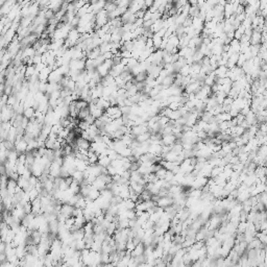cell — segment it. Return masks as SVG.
I'll return each mask as SVG.
<instances>
[{
  "mask_svg": "<svg viewBox=\"0 0 267 267\" xmlns=\"http://www.w3.org/2000/svg\"><path fill=\"white\" fill-rule=\"evenodd\" d=\"M221 218L219 217V215H213V216H211V218H210L209 220H208L207 222H206V229L208 230H216L218 229V227L220 225V223H221Z\"/></svg>",
  "mask_w": 267,
  "mask_h": 267,
  "instance_id": "cell-1",
  "label": "cell"
},
{
  "mask_svg": "<svg viewBox=\"0 0 267 267\" xmlns=\"http://www.w3.org/2000/svg\"><path fill=\"white\" fill-rule=\"evenodd\" d=\"M202 83L199 82V80H195V82L188 84L185 88H184V90H185V92L188 93V94H190V93H196L198 90L200 89V87L202 86Z\"/></svg>",
  "mask_w": 267,
  "mask_h": 267,
  "instance_id": "cell-2",
  "label": "cell"
},
{
  "mask_svg": "<svg viewBox=\"0 0 267 267\" xmlns=\"http://www.w3.org/2000/svg\"><path fill=\"white\" fill-rule=\"evenodd\" d=\"M173 205V198L170 196V195H166V196H162L159 197V199L156 200V206L158 207H161L163 209H165L168 206Z\"/></svg>",
  "mask_w": 267,
  "mask_h": 267,
  "instance_id": "cell-3",
  "label": "cell"
},
{
  "mask_svg": "<svg viewBox=\"0 0 267 267\" xmlns=\"http://www.w3.org/2000/svg\"><path fill=\"white\" fill-rule=\"evenodd\" d=\"M15 147L18 153H24L27 150V141L24 138L21 139H16V143H15Z\"/></svg>",
  "mask_w": 267,
  "mask_h": 267,
  "instance_id": "cell-4",
  "label": "cell"
},
{
  "mask_svg": "<svg viewBox=\"0 0 267 267\" xmlns=\"http://www.w3.org/2000/svg\"><path fill=\"white\" fill-rule=\"evenodd\" d=\"M73 210H74V207H73V206H71L69 204H64V205H62L60 213L63 215V216H65L66 218H67V217L72 216Z\"/></svg>",
  "mask_w": 267,
  "mask_h": 267,
  "instance_id": "cell-5",
  "label": "cell"
},
{
  "mask_svg": "<svg viewBox=\"0 0 267 267\" xmlns=\"http://www.w3.org/2000/svg\"><path fill=\"white\" fill-rule=\"evenodd\" d=\"M261 31L253 29V33L251 35L249 42H251V45H259V44H261Z\"/></svg>",
  "mask_w": 267,
  "mask_h": 267,
  "instance_id": "cell-6",
  "label": "cell"
},
{
  "mask_svg": "<svg viewBox=\"0 0 267 267\" xmlns=\"http://www.w3.org/2000/svg\"><path fill=\"white\" fill-rule=\"evenodd\" d=\"M161 140L164 145H173L176 142V137L173 134L164 135V136H162Z\"/></svg>",
  "mask_w": 267,
  "mask_h": 267,
  "instance_id": "cell-7",
  "label": "cell"
},
{
  "mask_svg": "<svg viewBox=\"0 0 267 267\" xmlns=\"http://www.w3.org/2000/svg\"><path fill=\"white\" fill-rule=\"evenodd\" d=\"M227 66H217L216 69H215L213 72H214L215 76L216 78H221V77H227Z\"/></svg>",
  "mask_w": 267,
  "mask_h": 267,
  "instance_id": "cell-8",
  "label": "cell"
},
{
  "mask_svg": "<svg viewBox=\"0 0 267 267\" xmlns=\"http://www.w3.org/2000/svg\"><path fill=\"white\" fill-rule=\"evenodd\" d=\"M164 27V19H158V20H156L155 22L153 23V25L149 27V30L151 31L153 33H156V31H159L161 28Z\"/></svg>",
  "mask_w": 267,
  "mask_h": 267,
  "instance_id": "cell-9",
  "label": "cell"
},
{
  "mask_svg": "<svg viewBox=\"0 0 267 267\" xmlns=\"http://www.w3.org/2000/svg\"><path fill=\"white\" fill-rule=\"evenodd\" d=\"M148 153H153V156H161L162 153V144H149Z\"/></svg>",
  "mask_w": 267,
  "mask_h": 267,
  "instance_id": "cell-10",
  "label": "cell"
},
{
  "mask_svg": "<svg viewBox=\"0 0 267 267\" xmlns=\"http://www.w3.org/2000/svg\"><path fill=\"white\" fill-rule=\"evenodd\" d=\"M144 249H145V245H144L142 242L138 243L133 251H131V256L132 257H137V256H140V255L144 254Z\"/></svg>",
  "mask_w": 267,
  "mask_h": 267,
  "instance_id": "cell-11",
  "label": "cell"
},
{
  "mask_svg": "<svg viewBox=\"0 0 267 267\" xmlns=\"http://www.w3.org/2000/svg\"><path fill=\"white\" fill-rule=\"evenodd\" d=\"M249 196H251V194H249V187H247L245 190H243L242 192L238 193L236 199L238 200L239 202H241V204H242L243 202H245L247 198H249Z\"/></svg>",
  "mask_w": 267,
  "mask_h": 267,
  "instance_id": "cell-12",
  "label": "cell"
},
{
  "mask_svg": "<svg viewBox=\"0 0 267 267\" xmlns=\"http://www.w3.org/2000/svg\"><path fill=\"white\" fill-rule=\"evenodd\" d=\"M99 195H100V191L98 189H96V188H94L91 185V187H90V189H89V192H88V195L86 197L89 198L90 200H95Z\"/></svg>",
  "mask_w": 267,
  "mask_h": 267,
  "instance_id": "cell-13",
  "label": "cell"
},
{
  "mask_svg": "<svg viewBox=\"0 0 267 267\" xmlns=\"http://www.w3.org/2000/svg\"><path fill=\"white\" fill-rule=\"evenodd\" d=\"M245 121L249 124V125H253V124L258 123V122H257V118H256V114H255L251 110L245 115Z\"/></svg>",
  "mask_w": 267,
  "mask_h": 267,
  "instance_id": "cell-14",
  "label": "cell"
},
{
  "mask_svg": "<svg viewBox=\"0 0 267 267\" xmlns=\"http://www.w3.org/2000/svg\"><path fill=\"white\" fill-rule=\"evenodd\" d=\"M35 113H36V109L33 107H24V111H23V115L24 117H26L27 119H31L35 117Z\"/></svg>",
  "mask_w": 267,
  "mask_h": 267,
  "instance_id": "cell-15",
  "label": "cell"
},
{
  "mask_svg": "<svg viewBox=\"0 0 267 267\" xmlns=\"http://www.w3.org/2000/svg\"><path fill=\"white\" fill-rule=\"evenodd\" d=\"M215 80H216V76H215L214 72H211V73H209V74L206 75L205 79H204V85H207V86H210V87H211V86L215 83Z\"/></svg>",
  "mask_w": 267,
  "mask_h": 267,
  "instance_id": "cell-16",
  "label": "cell"
},
{
  "mask_svg": "<svg viewBox=\"0 0 267 267\" xmlns=\"http://www.w3.org/2000/svg\"><path fill=\"white\" fill-rule=\"evenodd\" d=\"M160 165L162 166V167H164L166 169V170H170V171H172L173 170V168L175 167L176 165H177V164L175 163V162H170V161H165V160H163L160 163Z\"/></svg>",
  "mask_w": 267,
  "mask_h": 267,
  "instance_id": "cell-17",
  "label": "cell"
},
{
  "mask_svg": "<svg viewBox=\"0 0 267 267\" xmlns=\"http://www.w3.org/2000/svg\"><path fill=\"white\" fill-rule=\"evenodd\" d=\"M177 153H174V151L170 150L168 151L167 153H166L165 156H163V160L165 161H170V162H176V159H177Z\"/></svg>",
  "mask_w": 267,
  "mask_h": 267,
  "instance_id": "cell-18",
  "label": "cell"
},
{
  "mask_svg": "<svg viewBox=\"0 0 267 267\" xmlns=\"http://www.w3.org/2000/svg\"><path fill=\"white\" fill-rule=\"evenodd\" d=\"M71 176H72V178L74 181L80 183L83 180H84V172H83V171H79V170H74L72 172V174H71Z\"/></svg>",
  "mask_w": 267,
  "mask_h": 267,
  "instance_id": "cell-19",
  "label": "cell"
},
{
  "mask_svg": "<svg viewBox=\"0 0 267 267\" xmlns=\"http://www.w3.org/2000/svg\"><path fill=\"white\" fill-rule=\"evenodd\" d=\"M223 171V166H214L211 170V174H210V177H216L217 175H219L220 173Z\"/></svg>",
  "mask_w": 267,
  "mask_h": 267,
  "instance_id": "cell-20",
  "label": "cell"
},
{
  "mask_svg": "<svg viewBox=\"0 0 267 267\" xmlns=\"http://www.w3.org/2000/svg\"><path fill=\"white\" fill-rule=\"evenodd\" d=\"M153 256L155 259H162L163 258V246H156L155 249H153Z\"/></svg>",
  "mask_w": 267,
  "mask_h": 267,
  "instance_id": "cell-21",
  "label": "cell"
},
{
  "mask_svg": "<svg viewBox=\"0 0 267 267\" xmlns=\"http://www.w3.org/2000/svg\"><path fill=\"white\" fill-rule=\"evenodd\" d=\"M151 39H153V47H155L156 49H160V46H161L162 41H163V38H161V37L156 36V33H153Z\"/></svg>",
  "mask_w": 267,
  "mask_h": 267,
  "instance_id": "cell-22",
  "label": "cell"
},
{
  "mask_svg": "<svg viewBox=\"0 0 267 267\" xmlns=\"http://www.w3.org/2000/svg\"><path fill=\"white\" fill-rule=\"evenodd\" d=\"M149 137H150L149 132H146V133H143V134H140V135H138V136H136V141L139 142V143H142V142L147 141L149 139Z\"/></svg>",
  "mask_w": 267,
  "mask_h": 267,
  "instance_id": "cell-23",
  "label": "cell"
},
{
  "mask_svg": "<svg viewBox=\"0 0 267 267\" xmlns=\"http://www.w3.org/2000/svg\"><path fill=\"white\" fill-rule=\"evenodd\" d=\"M202 189H194V188H192V190L188 191V195H189V196L196 197V198H200V196H202Z\"/></svg>",
  "mask_w": 267,
  "mask_h": 267,
  "instance_id": "cell-24",
  "label": "cell"
},
{
  "mask_svg": "<svg viewBox=\"0 0 267 267\" xmlns=\"http://www.w3.org/2000/svg\"><path fill=\"white\" fill-rule=\"evenodd\" d=\"M138 63H139V62H138V60H137V58H128V61H127V64H126L125 67H126L129 71H131V70L135 67V66L138 65Z\"/></svg>",
  "mask_w": 267,
  "mask_h": 267,
  "instance_id": "cell-25",
  "label": "cell"
},
{
  "mask_svg": "<svg viewBox=\"0 0 267 267\" xmlns=\"http://www.w3.org/2000/svg\"><path fill=\"white\" fill-rule=\"evenodd\" d=\"M88 115H90V110H89V107H85V109H82L79 110V112H78V115L77 117L79 118L80 120H84L86 117L88 116Z\"/></svg>",
  "mask_w": 267,
  "mask_h": 267,
  "instance_id": "cell-26",
  "label": "cell"
},
{
  "mask_svg": "<svg viewBox=\"0 0 267 267\" xmlns=\"http://www.w3.org/2000/svg\"><path fill=\"white\" fill-rule=\"evenodd\" d=\"M146 77H147V72H146V71H144V72H141V73H138V74L135 75V76H134L135 80H136V83L145 82Z\"/></svg>",
  "mask_w": 267,
  "mask_h": 267,
  "instance_id": "cell-27",
  "label": "cell"
},
{
  "mask_svg": "<svg viewBox=\"0 0 267 267\" xmlns=\"http://www.w3.org/2000/svg\"><path fill=\"white\" fill-rule=\"evenodd\" d=\"M180 73L181 75H183V76H188V75L190 74V65L189 64H186V65H184L182 68L180 69Z\"/></svg>",
  "mask_w": 267,
  "mask_h": 267,
  "instance_id": "cell-28",
  "label": "cell"
},
{
  "mask_svg": "<svg viewBox=\"0 0 267 267\" xmlns=\"http://www.w3.org/2000/svg\"><path fill=\"white\" fill-rule=\"evenodd\" d=\"M166 172H167V170H166L164 167H161L159 170H156L155 173H156V175L158 176V178H164L165 177Z\"/></svg>",
  "mask_w": 267,
  "mask_h": 267,
  "instance_id": "cell-29",
  "label": "cell"
},
{
  "mask_svg": "<svg viewBox=\"0 0 267 267\" xmlns=\"http://www.w3.org/2000/svg\"><path fill=\"white\" fill-rule=\"evenodd\" d=\"M169 109L172 110V111H174V110H178L181 107H182V104H181V102L178 101H173V102H170V104L167 106Z\"/></svg>",
  "mask_w": 267,
  "mask_h": 267,
  "instance_id": "cell-30",
  "label": "cell"
},
{
  "mask_svg": "<svg viewBox=\"0 0 267 267\" xmlns=\"http://www.w3.org/2000/svg\"><path fill=\"white\" fill-rule=\"evenodd\" d=\"M31 60H33V65H37V64L42 63V54H38V53H36V54L31 58Z\"/></svg>",
  "mask_w": 267,
  "mask_h": 267,
  "instance_id": "cell-31",
  "label": "cell"
},
{
  "mask_svg": "<svg viewBox=\"0 0 267 267\" xmlns=\"http://www.w3.org/2000/svg\"><path fill=\"white\" fill-rule=\"evenodd\" d=\"M259 131H260L261 133H263L264 135H266V132H267L266 122H262V123H259Z\"/></svg>",
  "mask_w": 267,
  "mask_h": 267,
  "instance_id": "cell-32",
  "label": "cell"
},
{
  "mask_svg": "<svg viewBox=\"0 0 267 267\" xmlns=\"http://www.w3.org/2000/svg\"><path fill=\"white\" fill-rule=\"evenodd\" d=\"M173 176H174V174H173L172 171L167 170V172H166V174H165V177H164V180L167 181V182H170V181L173 178Z\"/></svg>",
  "mask_w": 267,
  "mask_h": 267,
  "instance_id": "cell-33",
  "label": "cell"
},
{
  "mask_svg": "<svg viewBox=\"0 0 267 267\" xmlns=\"http://www.w3.org/2000/svg\"><path fill=\"white\" fill-rule=\"evenodd\" d=\"M119 175L121 176V177H124V178H126V180H129V176H131V171H129V170H123Z\"/></svg>",
  "mask_w": 267,
  "mask_h": 267,
  "instance_id": "cell-34",
  "label": "cell"
},
{
  "mask_svg": "<svg viewBox=\"0 0 267 267\" xmlns=\"http://www.w3.org/2000/svg\"><path fill=\"white\" fill-rule=\"evenodd\" d=\"M84 120H85V121H87L89 124H93V123H94V121H95V118L92 116L91 114H90V115H88V116L86 117Z\"/></svg>",
  "mask_w": 267,
  "mask_h": 267,
  "instance_id": "cell-35",
  "label": "cell"
},
{
  "mask_svg": "<svg viewBox=\"0 0 267 267\" xmlns=\"http://www.w3.org/2000/svg\"><path fill=\"white\" fill-rule=\"evenodd\" d=\"M165 33H166V28H165V27H163V28H161L159 31H156V36H159V37H161V38H164Z\"/></svg>",
  "mask_w": 267,
  "mask_h": 267,
  "instance_id": "cell-36",
  "label": "cell"
},
{
  "mask_svg": "<svg viewBox=\"0 0 267 267\" xmlns=\"http://www.w3.org/2000/svg\"><path fill=\"white\" fill-rule=\"evenodd\" d=\"M266 229H267L266 220H262V221H260V231H266Z\"/></svg>",
  "mask_w": 267,
  "mask_h": 267,
  "instance_id": "cell-37",
  "label": "cell"
}]
</instances>
